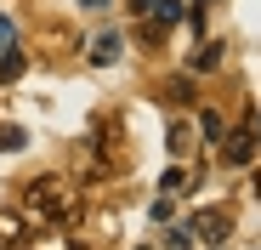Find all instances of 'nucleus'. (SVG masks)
Returning <instances> with one entry per match:
<instances>
[{
    "mask_svg": "<svg viewBox=\"0 0 261 250\" xmlns=\"http://www.w3.org/2000/svg\"><path fill=\"white\" fill-rule=\"evenodd\" d=\"M23 216H29V222H51V228L74 222V216H80V188H74L68 177H40V182H29V188H23Z\"/></svg>",
    "mask_w": 261,
    "mask_h": 250,
    "instance_id": "obj_1",
    "label": "nucleus"
},
{
    "mask_svg": "<svg viewBox=\"0 0 261 250\" xmlns=\"http://www.w3.org/2000/svg\"><path fill=\"white\" fill-rule=\"evenodd\" d=\"M188 233H193L199 244H210V250H216V244H227V233H233V216H227V211H199V216L188 222Z\"/></svg>",
    "mask_w": 261,
    "mask_h": 250,
    "instance_id": "obj_2",
    "label": "nucleus"
},
{
    "mask_svg": "<svg viewBox=\"0 0 261 250\" xmlns=\"http://www.w3.org/2000/svg\"><path fill=\"white\" fill-rule=\"evenodd\" d=\"M222 159H227V165H250V159H255V131H250V125L233 131V137H222Z\"/></svg>",
    "mask_w": 261,
    "mask_h": 250,
    "instance_id": "obj_3",
    "label": "nucleus"
},
{
    "mask_svg": "<svg viewBox=\"0 0 261 250\" xmlns=\"http://www.w3.org/2000/svg\"><path fill=\"white\" fill-rule=\"evenodd\" d=\"M23 52H12V46H0V86H17V80H23Z\"/></svg>",
    "mask_w": 261,
    "mask_h": 250,
    "instance_id": "obj_4",
    "label": "nucleus"
},
{
    "mask_svg": "<svg viewBox=\"0 0 261 250\" xmlns=\"http://www.w3.org/2000/svg\"><path fill=\"white\" fill-rule=\"evenodd\" d=\"M188 68H193V74H204V68H222V46H216V40H199V52L188 57Z\"/></svg>",
    "mask_w": 261,
    "mask_h": 250,
    "instance_id": "obj_5",
    "label": "nucleus"
},
{
    "mask_svg": "<svg viewBox=\"0 0 261 250\" xmlns=\"http://www.w3.org/2000/svg\"><path fill=\"white\" fill-rule=\"evenodd\" d=\"M119 52H125V40H119V34H114V29H108V34H97V40H91V63H114V57H119Z\"/></svg>",
    "mask_w": 261,
    "mask_h": 250,
    "instance_id": "obj_6",
    "label": "nucleus"
},
{
    "mask_svg": "<svg viewBox=\"0 0 261 250\" xmlns=\"http://www.w3.org/2000/svg\"><path fill=\"white\" fill-rule=\"evenodd\" d=\"M159 97H165V103H176V108H188V103H193V80H188V74L165 80V91H159Z\"/></svg>",
    "mask_w": 261,
    "mask_h": 250,
    "instance_id": "obj_7",
    "label": "nucleus"
},
{
    "mask_svg": "<svg viewBox=\"0 0 261 250\" xmlns=\"http://www.w3.org/2000/svg\"><path fill=\"white\" fill-rule=\"evenodd\" d=\"M148 17H153L159 29H170V23H182V0H153V6H148Z\"/></svg>",
    "mask_w": 261,
    "mask_h": 250,
    "instance_id": "obj_8",
    "label": "nucleus"
},
{
    "mask_svg": "<svg viewBox=\"0 0 261 250\" xmlns=\"http://www.w3.org/2000/svg\"><path fill=\"white\" fill-rule=\"evenodd\" d=\"M199 137H204L210 148L222 142V137H227V125H222V114H199Z\"/></svg>",
    "mask_w": 261,
    "mask_h": 250,
    "instance_id": "obj_9",
    "label": "nucleus"
},
{
    "mask_svg": "<svg viewBox=\"0 0 261 250\" xmlns=\"http://www.w3.org/2000/svg\"><path fill=\"white\" fill-rule=\"evenodd\" d=\"M188 148H193V125L176 119V125H170V154H188Z\"/></svg>",
    "mask_w": 261,
    "mask_h": 250,
    "instance_id": "obj_10",
    "label": "nucleus"
},
{
    "mask_svg": "<svg viewBox=\"0 0 261 250\" xmlns=\"http://www.w3.org/2000/svg\"><path fill=\"white\" fill-rule=\"evenodd\" d=\"M29 137H23V125H0V154H17Z\"/></svg>",
    "mask_w": 261,
    "mask_h": 250,
    "instance_id": "obj_11",
    "label": "nucleus"
},
{
    "mask_svg": "<svg viewBox=\"0 0 261 250\" xmlns=\"http://www.w3.org/2000/svg\"><path fill=\"white\" fill-rule=\"evenodd\" d=\"M159 188H165L170 199H176V193H188V171H165V177H159Z\"/></svg>",
    "mask_w": 261,
    "mask_h": 250,
    "instance_id": "obj_12",
    "label": "nucleus"
},
{
    "mask_svg": "<svg viewBox=\"0 0 261 250\" xmlns=\"http://www.w3.org/2000/svg\"><path fill=\"white\" fill-rule=\"evenodd\" d=\"M165 244H170V250H193V233H188V228H176V233H165Z\"/></svg>",
    "mask_w": 261,
    "mask_h": 250,
    "instance_id": "obj_13",
    "label": "nucleus"
},
{
    "mask_svg": "<svg viewBox=\"0 0 261 250\" xmlns=\"http://www.w3.org/2000/svg\"><path fill=\"white\" fill-rule=\"evenodd\" d=\"M0 239H17V216H0Z\"/></svg>",
    "mask_w": 261,
    "mask_h": 250,
    "instance_id": "obj_14",
    "label": "nucleus"
},
{
    "mask_svg": "<svg viewBox=\"0 0 261 250\" xmlns=\"http://www.w3.org/2000/svg\"><path fill=\"white\" fill-rule=\"evenodd\" d=\"M0 46H12V17H0Z\"/></svg>",
    "mask_w": 261,
    "mask_h": 250,
    "instance_id": "obj_15",
    "label": "nucleus"
},
{
    "mask_svg": "<svg viewBox=\"0 0 261 250\" xmlns=\"http://www.w3.org/2000/svg\"><path fill=\"white\" fill-rule=\"evenodd\" d=\"M255 199H261V165H255Z\"/></svg>",
    "mask_w": 261,
    "mask_h": 250,
    "instance_id": "obj_16",
    "label": "nucleus"
},
{
    "mask_svg": "<svg viewBox=\"0 0 261 250\" xmlns=\"http://www.w3.org/2000/svg\"><path fill=\"white\" fill-rule=\"evenodd\" d=\"M80 6H108V0H80Z\"/></svg>",
    "mask_w": 261,
    "mask_h": 250,
    "instance_id": "obj_17",
    "label": "nucleus"
},
{
    "mask_svg": "<svg viewBox=\"0 0 261 250\" xmlns=\"http://www.w3.org/2000/svg\"><path fill=\"white\" fill-rule=\"evenodd\" d=\"M148 6H153V0H137V12H148Z\"/></svg>",
    "mask_w": 261,
    "mask_h": 250,
    "instance_id": "obj_18",
    "label": "nucleus"
}]
</instances>
